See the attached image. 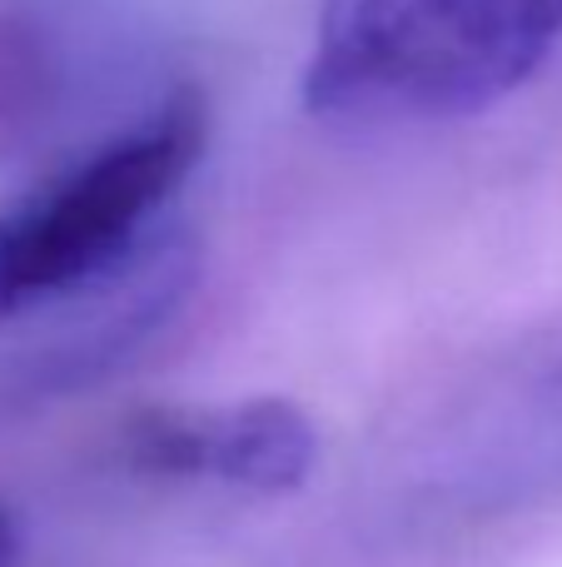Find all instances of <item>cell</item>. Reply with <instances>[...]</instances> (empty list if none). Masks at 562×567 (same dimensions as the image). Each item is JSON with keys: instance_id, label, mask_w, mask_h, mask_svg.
I'll list each match as a JSON object with an SVG mask.
<instances>
[{"instance_id": "1", "label": "cell", "mask_w": 562, "mask_h": 567, "mask_svg": "<svg viewBox=\"0 0 562 567\" xmlns=\"http://www.w3.org/2000/svg\"><path fill=\"white\" fill-rule=\"evenodd\" d=\"M562 45V0H319L299 95L324 120H458Z\"/></svg>"}, {"instance_id": "2", "label": "cell", "mask_w": 562, "mask_h": 567, "mask_svg": "<svg viewBox=\"0 0 562 567\" xmlns=\"http://www.w3.org/2000/svg\"><path fill=\"white\" fill-rule=\"evenodd\" d=\"M205 135V95L175 90L125 135L0 205V323L115 289L149 255V235L195 175Z\"/></svg>"}, {"instance_id": "3", "label": "cell", "mask_w": 562, "mask_h": 567, "mask_svg": "<svg viewBox=\"0 0 562 567\" xmlns=\"http://www.w3.org/2000/svg\"><path fill=\"white\" fill-rule=\"evenodd\" d=\"M119 458L149 478H205L244 493H294L319 463V429L289 399L225 409H139Z\"/></svg>"}, {"instance_id": "4", "label": "cell", "mask_w": 562, "mask_h": 567, "mask_svg": "<svg viewBox=\"0 0 562 567\" xmlns=\"http://www.w3.org/2000/svg\"><path fill=\"white\" fill-rule=\"evenodd\" d=\"M493 483L503 498L523 493H562V369L538 389L533 409L518 419V433L498 453Z\"/></svg>"}, {"instance_id": "5", "label": "cell", "mask_w": 562, "mask_h": 567, "mask_svg": "<svg viewBox=\"0 0 562 567\" xmlns=\"http://www.w3.org/2000/svg\"><path fill=\"white\" fill-rule=\"evenodd\" d=\"M0 567H20V528L15 513L6 508V498H0Z\"/></svg>"}]
</instances>
